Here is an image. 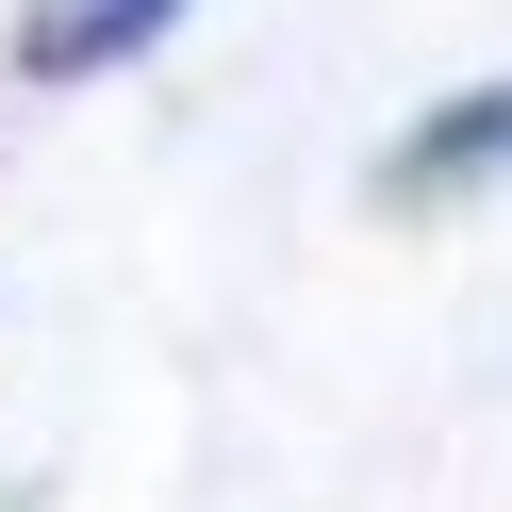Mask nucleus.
Instances as JSON below:
<instances>
[{"label": "nucleus", "mask_w": 512, "mask_h": 512, "mask_svg": "<svg viewBox=\"0 0 512 512\" xmlns=\"http://www.w3.org/2000/svg\"><path fill=\"white\" fill-rule=\"evenodd\" d=\"M166 17L182 0H34V17H17V67L34 83H100V67H133V50H166Z\"/></svg>", "instance_id": "nucleus-1"}, {"label": "nucleus", "mask_w": 512, "mask_h": 512, "mask_svg": "<svg viewBox=\"0 0 512 512\" xmlns=\"http://www.w3.org/2000/svg\"><path fill=\"white\" fill-rule=\"evenodd\" d=\"M463 182H512V83H463L446 116L397 133V199H463Z\"/></svg>", "instance_id": "nucleus-2"}]
</instances>
